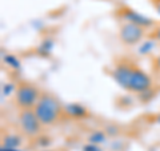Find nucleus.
Returning a JSON list of instances; mask_svg holds the SVG:
<instances>
[{"label":"nucleus","mask_w":160,"mask_h":151,"mask_svg":"<svg viewBox=\"0 0 160 151\" xmlns=\"http://www.w3.org/2000/svg\"><path fill=\"white\" fill-rule=\"evenodd\" d=\"M112 78L123 90L133 94H143L151 90L152 79L140 67L129 63H120L112 71Z\"/></svg>","instance_id":"1"},{"label":"nucleus","mask_w":160,"mask_h":151,"mask_svg":"<svg viewBox=\"0 0 160 151\" xmlns=\"http://www.w3.org/2000/svg\"><path fill=\"white\" fill-rule=\"evenodd\" d=\"M33 111L36 114L39 122L42 123V126H52L60 118L62 106H60L56 98L43 94L38 100V103L35 104Z\"/></svg>","instance_id":"2"},{"label":"nucleus","mask_w":160,"mask_h":151,"mask_svg":"<svg viewBox=\"0 0 160 151\" xmlns=\"http://www.w3.org/2000/svg\"><path fill=\"white\" fill-rule=\"evenodd\" d=\"M40 96L42 95H40L39 90L31 83H20L15 91V99H16V104L20 107V110L33 108Z\"/></svg>","instance_id":"3"},{"label":"nucleus","mask_w":160,"mask_h":151,"mask_svg":"<svg viewBox=\"0 0 160 151\" xmlns=\"http://www.w3.org/2000/svg\"><path fill=\"white\" fill-rule=\"evenodd\" d=\"M19 127L22 130L24 135L29 138L38 137L42 130V123L35 114L33 108H27V110H20L19 112Z\"/></svg>","instance_id":"4"},{"label":"nucleus","mask_w":160,"mask_h":151,"mask_svg":"<svg viewBox=\"0 0 160 151\" xmlns=\"http://www.w3.org/2000/svg\"><path fill=\"white\" fill-rule=\"evenodd\" d=\"M144 34H146V28L129 22H126L119 29V38L126 46L138 44L144 38Z\"/></svg>","instance_id":"5"},{"label":"nucleus","mask_w":160,"mask_h":151,"mask_svg":"<svg viewBox=\"0 0 160 151\" xmlns=\"http://www.w3.org/2000/svg\"><path fill=\"white\" fill-rule=\"evenodd\" d=\"M122 16L126 19V22L135 23V24H138V26L143 27V28L151 27L152 24H153L151 19H148V18H146V16H143V15H140L139 12L133 11V9H131V8H123Z\"/></svg>","instance_id":"6"},{"label":"nucleus","mask_w":160,"mask_h":151,"mask_svg":"<svg viewBox=\"0 0 160 151\" xmlns=\"http://www.w3.org/2000/svg\"><path fill=\"white\" fill-rule=\"evenodd\" d=\"M66 111L68 115H71L72 118H83L87 115V110L80 104L76 103H72V104H68L66 107Z\"/></svg>","instance_id":"7"},{"label":"nucleus","mask_w":160,"mask_h":151,"mask_svg":"<svg viewBox=\"0 0 160 151\" xmlns=\"http://www.w3.org/2000/svg\"><path fill=\"white\" fill-rule=\"evenodd\" d=\"M22 144V139L20 137L15 134H8L3 138V147H8V148H19V146Z\"/></svg>","instance_id":"8"},{"label":"nucleus","mask_w":160,"mask_h":151,"mask_svg":"<svg viewBox=\"0 0 160 151\" xmlns=\"http://www.w3.org/2000/svg\"><path fill=\"white\" fill-rule=\"evenodd\" d=\"M104 140H106V135L102 131H95L89 135V143H92V144H100Z\"/></svg>","instance_id":"9"},{"label":"nucleus","mask_w":160,"mask_h":151,"mask_svg":"<svg viewBox=\"0 0 160 151\" xmlns=\"http://www.w3.org/2000/svg\"><path fill=\"white\" fill-rule=\"evenodd\" d=\"M4 63L11 68H19L20 67L19 59L16 56H13V55H6V56H4Z\"/></svg>","instance_id":"10"},{"label":"nucleus","mask_w":160,"mask_h":151,"mask_svg":"<svg viewBox=\"0 0 160 151\" xmlns=\"http://www.w3.org/2000/svg\"><path fill=\"white\" fill-rule=\"evenodd\" d=\"M153 48V42H147V43H144L142 48H140V52H144V54H147L149 49H152Z\"/></svg>","instance_id":"11"},{"label":"nucleus","mask_w":160,"mask_h":151,"mask_svg":"<svg viewBox=\"0 0 160 151\" xmlns=\"http://www.w3.org/2000/svg\"><path fill=\"white\" fill-rule=\"evenodd\" d=\"M16 88L13 87V84H4V88H3V92L6 95H9L11 92H15Z\"/></svg>","instance_id":"12"},{"label":"nucleus","mask_w":160,"mask_h":151,"mask_svg":"<svg viewBox=\"0 0 160 151\" xmlns=\"http://www.w3.org/2000/svg\"><path fill=\"white\" fill-rule=\"evenodd\" d=\"M83 151H102L99 148V146L98 144H92V143H89L87 146H84L83 147Z\"/></svg>","instance_id":"13"},{"label":"nucleus","mask_w":160,"mask_h":151,"mask_svg":"<svg viewBox=\"0 0 160 151\" xmlns=\"http://www.w3.org/2000/svg\"><path fill=\"white\" fill-rule=\"evenodd\" d=\"M152 39L156 40V42H160V26H158L156 28L153 29V32H152Z\"/></svg>","instance_id":"14"},{"label":"nucleus","mask_w":160,"mask_h":151,"mask_svg":"<svg viewBox=\"0 0 160 151\" xmlns=\"http://www.w3.org/2000/svg\"><path fill=\"white\" fill-rule=\"evenodd\" d=\"M153 64H155V68H156L158 71H160V54H159L158 56H156V59H155Z\"/></svg>","instance_id":"15"},{"label":"nucleus","mask_w":160,"mask_h":151,"mask_svg":"<svg viewBox=\"0 0 160 151\" xmlns=\"http://www.w3.org/2000/svg\"><path fill=\"white\" fill-rule=\"evenodd\" d=\"M0 151H20L19 148H8V147H2Z\"/></svg>","instance_id":"16"},{"label":"nucleus","mask_w":160,"mask_h":151,"mask_svg":"<svg viewBox=\"0 0 160 151\" xmlns=\"http://www.w3.org/2000/svg\"><path fill=\"white\" fill-rule=\"evenodd\" d=\"M155 8H156V9H158V12L160 13V0H158V2L155 3Z\"/></svg>","instance_id":"17"},{"label":"nucleus","mask_w":160,"mask_h":151,"mask_svg":"<svg viewBox=\"0 0 160 151\" xmlns=\"http://www.w3.org/2000/svg\"><path fill=\"white\" fill-rule=\"evenodd\" d=\"M156 122H158V123L160 124V112L158 114V117H156Z\"/></svg>","instance_id":"18"},{"label":"nucleus","mask_w":160,"mask_h":151,"mask_svg":"<svg viewBox=\"0 0 160 151\" xmlns=\"http://www.w3.org/2000/svg\"><path fill=\"white\" fill-rule=\"evenodd\" d=\"M47 151H48V150H47Z\"/></svg>","instance_id":"19"}]
</instances>
